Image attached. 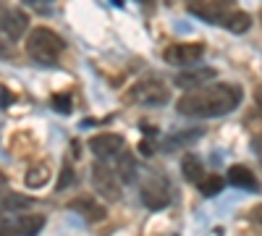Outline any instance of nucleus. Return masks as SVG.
I'll use <instances>...</instances> for the list:
<instances>
[{
	"instance_id": "obj_18",
	"label": "nucleus",
	"mask_w": 262,
	"mask_h": 236,
	"mask_svg": "<svg viewBox=\"0 0 262 236\" xmlns=\"http://www.w3.org/2000/svg\"><path fill=\"white\" fill-rule=\"evenodd\" d=\"M118 179L123 184H131L137 179V163H134V158H131L128 153L126 155L121 153V158H118Z\"/></svg>"
},
{
	"instance_id": "obj_15",
	"label": "nucleus",
	"mask_w": 262,
	"mask_h": 236,
	"mask_svg": "<svg viewBox=\"0 0 262 236\" xmlns=\"http://www.w3.org/2000/svg\"><path fill=\"white\" fill-rule=\"evenodd\" d=\"M27 186L29 189H42L48 181H50V168L45 163H34L29 170H27V176H24Z\"/></svg>"
},
{
	"instance_id": "obj_13",
	"label": "nucleus",
	"mask_w": 262,
	"mask_h": 236,
	"mask_svg": "<svg viewBox=\"0 0 262 236\" xmlns=\"http://www.w3.org/2000/svg\"><path fill=\"white\" fill-rule=\"evenodd\" d=\"M221 24H223L231 34H244V32L252 27V18H249V13H244V11H228V13L223 16Z\"/></svg>"
},
{
	"instance_id": "obj_19",
	"label": "nucleus",
	"mask_w": 262,
	"mask_h": 236,
	"mask_svg": "<svg viewBox=\"0 0 262 236\" xmlns=\"http://www.w3.org/2000/svg\"><path fill=\"white\" fill-rule=\"evenodd\" d=\"M223 179L221 176H215V174H210V176H205L200 184H196V186H200V191H202V195L205 197H212V195H217V191H221L223 189Z\"/></svg>"
},
{
	"instance_id": "obj_28",
	"label": "nucleus",
	"mask_w": 262,
	"mask_h": 236,
	"mask_svg": "<svg viewBox=\"0 0 262 236\" xmlns=\"http://www.w3.org/2000/svg\"><path fill=\"white\" fill-rule=\"evenodd\" d=\"M3 186H6V176H3V174H0V189H3Z\"/></svg>"
},
{
	"instance_id": "obj_26",
	"label": "nucleus",
	"mask_w": 262,
	"mask_h": 236,
	"mask_svg": "<svg viewBox=\"0 0 262 236\" xmlns=\"http://www.w3.org/2000/svg\"><path fill=\"white\" fill-rule=\"evenodd\" d=\"M11 53V48H8V42H6V37H0V58H6Z\"/></svg>"
},
{
	"instance_id": "obj_7",
	"label": "nucleus",
	"mask_w": 262,
	"mask_h": 236,
	"mask_svg": "<svg viewBox=\"0 0 262 236\" xmlns=\"http://www.w3.org/2000/svg\"><path fill=\"white\" fill-rule=\"evenodd\" d=\"M27 29H29V16L24 11H13V8L0 11V37L18 39Z\"/></svg>"
},
{
	"instance_id": "obj_17",
	"label": "nucleus",
	"mask_w": 262,
	"mask_h": 236,
	"mask_svg": "<svg viewBox=\"0 0 262 236\" xmlns=\"http://www.w3.org/2000/svg\"><path fill=\"white\" fill-rule=\"evenodd\" d=\"M34 200L24 197V195H16V191H8L6 197H0V212H18V210H27Z\"/></svg>"
},
{
	"instance_id": "obj_2",
	"label": "nucleus",
	"mask_w": 262,
	"mask_h": 236,
	"mask_svg": "<svg viewBox=\"0 0 262 236\" xmlns=\"http://www.w3.org/2000/svg\"><path fill=\"white\" fill-rule=\"evenodd\" d=\"M27 53L39 63H58L63 53V39L48 27H37L27 37Z\"/></svg>"
},
{
	"instance_id": "obj_3",
	"label": "nucleus",
	"mask_w": 262,
	"mask_h": 236,
	"mask_svg": "<svg viewBox=\"0 0 262 236\" xmlns=\"http://www.w3.org/2000/svg\"><path fill=\"white\" fill-rule=\"evenodd\" d=\"M168 97H170L168 84L155 79V76L139 79L134 87L128 90V100L139 102V105H163V102H168Z\"/></svg>"
},
{
	"instance_id": "obj_30",
	"label": "nucleus",
	"mask_w": 262,
	"mask_h": 236,
	"mask_svg": "<svg viewBox=\"0 0 262 236\" xmlns=\"http://www.w3.org/2000/svg\"><path fill=\"white\" fill-rule=\"evenodd\" d=\"M259 18H262V13H259Z\"/></svg>"
},
{
	"instance_id": "obj_8",
	"label": "nucleus",
	"mask_w": 262,
	"mask_h": 236,
	"mask_svg": "<svg viewBox=\"0 0 262 236\" xmlns=\"http://www.w3.org/2000/svg\"><path fill=\"white\" fill-rule=\"evenodd\" d=\"M231 3L233 0H186L189 11L205 21H223V13H228Z\"/></svg>"
},
{
	"instance_id": "obj_24",
	"label": "nucleus",
	"mask_w": 262,
	"mask_h": 236,
	"mask_svg": "<svg viewBox=\"0 0 262 236\" xmlns=\"http://www.w3.org/2000/svg\"><path fill=\"white\" fill-rule=\"evenodd\" d=\"M252 221H254V223H259V226H262V205H257V207H254V210H252Z\"/></svg>"
},
{
	"instance_id": "obj_10",
	"label": "nucleus",
	"mask_w": 262,
	"mask_h": 236,
	"mask_svg": "<svg viewBox=\"0 0 262 236\" xmlns=\"http://www.w3.org/2000/svg\"><path fill=\"white\" fill-rule=\"evenodd\" d=\"M71 210H76L79 216H84L86 221H92V223H97V221H102L105 218V205H100V202H95L92 197H76V200H71Z\"/></svg>"
},
{
	"instance_id": "obj_21",
	"label": "nucleus",
	"mask_w": 262,
	"mask_h": 236,
	"mask_svg": "<svg viewBox=\"0 0 262 236\" xmlns=\"http://www.w3.org/2000/svg\"><path fill=\"white\" fill-rule=\"evenodd\" d=\"M53 108L60 111V113H69V111H71V100H69V95H55V97H53Z\"/></svg>"
},
{
	"instance_id": "obj_14",
	"label": "nucleus",
	"mask_w": 262,
	"mask_h": 236,
	"mask_svg": "<svg viewBox=\"0 0 262 236\" xmlns=\"http://www.w3.org/2000/svg\"><path fill=\"white\" fill-rule=\"evenodd\" d=\"M181 174H184V179H186V181H191V184H200V181L205 179L202 160H200V158H194V155H186V158L181 160Z\"/></svg>"
},
{
	"instance_id": "obj_1",
	"label": "nucleus",
	"mask_w": 262,
	"mask_h": 236,
	"mask_svg": "<svg viewBox=\"0 0 262 236\" xmlns=\"http://www.w3.org/2000/svg\"><path fill=\"white\" fill-rule=\"evenodd\" d=\"M238 102H242V90L236 84H205L200 90L186 92L176 108L189 118H215L236 111Z\"/></svg>"
},
{
	"instance_id": "obj_23",
	"label": "nucleus",
	"mask_w": 262,
	"mask_h": 236,
	"mask_svg": "<svg viewBox=\"0 0 262 236\" xmlns=\"http://www.w3.org/2000/svg\"><path fill=\"white\" fill-rule=\"evenodd\" d=\"M139 149H142L144 155H152V153H155V142H152V139H144V142L139 144Z\"/></svg>"
},
{
	"instance_id": "obj_12",
	"label": "nucleus",
	"mask_w": 262,
	"mask_h": 236,
	"mask_svg": "<svg viewBox=\"0 0 262 236\" xmlns=\"http://www.w3.org/2000/svg\"><path fill=\"white\" fill-rule=\"evenodd\" d=\"M228 181H231V186H238V189H252V191L257 189V179L247 165H231L228 168Z\"/></svg>"
},
{
	"instance_id": "obj_20",
	"label": "nucleus",
	"mask_w": 262,
	"mask_h": 236,
	"mask_svg": "<svg viewBox=\"0 0 262 236\" xmlns=\"http://www.w3.org/2000/svg\"><path fill=\"white\" fill-rule=\"evenodd\" d=\"M74 168L71 165H63V170H60V181H58V189H69L71 184H74Z\"/></svg>"
},
{
	"instance_id": "obj_9",
	"label": "nucleus",
	"mask_w": 262,
	"mask_h": 236,
	"mask_svg": "<svg viewBox=\"0 0 262 236\" xmlns=\"http://www.w3.org/2000/svg\"><path fill=\"white\" fill-rule=\"evenodd\" d=\"M90 149L100 160L116 158V155L123 153V137L121 134H97V137L90 139Z\"/></svg>"
},
{
	"instance_id": "obj_5",
	"label": "nucleus",
	"mask_w": 262,
	"mask_h": 236,
	"mask_svg": "<svg viewBox=\"0 0 262 236\" xmlns=\"http://www.w3.org/2000/svg\"><path fill=\"white\" fill-rule=\"evenodd\" d=\"M92 181H95V189L100 191L105 200H111V202H118L121 200V184L123 181L105 163H97L92 168Z\"/></svg>"
},
{
	"instance_id": "obj_22",
	"label": "nucleus",
	"mask_w": 262,
	"mask_h": 236,
	"mask_svg": "<svg viewBox=\"0 0 262 236\" xmlns=\"http://www.w3.org/2000/svg\"><path fill=\"white\" fill-rule=\"evenodd\" d=\"M0 236H18V231H16V226H8L0 221Z\"/></svg>"
},
{
	"instance_id": "obj_16",
	"label": "nucleus",
	"mask_w": 262,
	"mask_h": 236,
	"mask_svg": "<svg viewBox=\"0 0 262 236\" xmlns=\"http://www.w3.org/2000/svg\"><path fill=\"white\" fill-rule=\"evenodd\" d=\"M42 226H45V218H42V216H21L16 221L18 236H37L42 231Z\"/></svg>"
},
{
	"instance_id": "obj_25",
	"label": "nucleus",
	"mask_w": 262,
	"mask_h": 236,
	"mask_svg": "<svg viewBox=\"0 0 262 236\" xmlns=\"http://www.w3.org/2000/svg\"><path fill=\"white\" fill-rule=\"evenodd\" d=\"M254 153L259 155V160H262V132L254 137Z\"/></svg>"
},
{
	"instance_id": "obj_4",
	"label": "nucleus",
	"mask_w": 262,
	"mask_h": 236,
	"mask_svg": "<svg viewBox=\"0 0 262 236\" xmlns=\"http://www.w3.org/2000/svg\"><path fill=\"white\" fill-rule=\"evenodd\" d=\"M142 205L149 210H163L170 205V184L163 174H147L142 181Z\"/></svg>"
},
{
	"instance_id": "obj_29",
	"label": "nucleus",
	"mask_w": 262,
	"mask_h": 236,
	"mask_svg": "<svg viewBox=\"0 0 262 236\" xmlns=\"http://www.w3.org/2000/svg\"><path fill=\"white\" fill-rule=\"evenodd\" d=\"M147 3H152V0H147Z\"/></svg>"
},
{
	"instance_id": "obj_6",
	"label": "nucleus",
	"mask_w": 262,
	"mask_h": 236,
	"mask_svg": "<svg viewBox=\"0 0 262 236\" xmlns=\"http://www.w3.org/2000/svg\"><path fill=\"white\" fill-rule=\"evenodd\" d=\"M205 53L202 42H179V45H170L163 50V60L170 63V66H189V63H196Z\"/></svg>"
},
{
	"instance_id": "obj_27",
	"label": "nucleus",
	"mask_w": 262,
	"mask_h": 236,
	"mask_svg": "<svg viewBox=\"0 0 262 236\" xmlns=\"http://www.w3.org/2000/svg\"><path fill=\"white\" fill-rule=\"evenodd\" d=\"M254 102H257V108L262 111V84L257 87V92H254Z\"/></svg>"
},
{
	"instance_id": "obj_11",
	"label": "nucleus",
	"mask_w": 262,
	"mask_h": 236,
	"mask_svg": "<svg viewBox=\"0 0 262 236\" xmlns=\"http://www.w3.org/2000/svg\"><path fill=\"white\" fill-rule=\"evenodd\" d=\"M215 76V71L212 69H196V71H184V74H179L176 76V84L179 87H184V90H200L202 84L207 81V79H212Z\"/></svg>"
}]
</instances>
